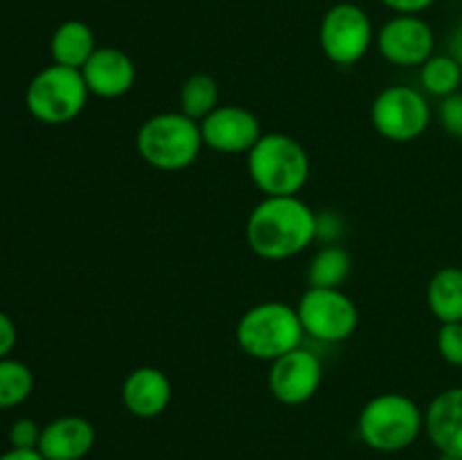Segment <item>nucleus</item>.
<instances>
[{"instance_id": "25", "label": "nucleus", "mask_w": 462, "mask_h": 460, "mask_svg": "<svg viewBox=\"0 0 462 460\" xmlns=\"http://www.w3.org/2000/svg\"><path fill=\"white\" fill-rule=\"evenodd\" d=\"M440 124L454 138L462 140V93L449 95L440 102Z\"/></svg>"}, {"instance_id": "19", "label": "nucleus", "mask_w": 462, "mask_h": 460, "mask_svg": "<svg viewBox=\"0 0 462 460\" xmlns=\"http://www.w3.org/2000/svg\"><path fill=\"white\" fill-rule=\"evenodd\" d=\"M352 271V257L338 244H328L320 248L310 262L307 280L310 287H325V289H341L347 275Z\"/></svg>"}, {"instance_id": "21", "label": "nucleus", "mask_w": 462, "mask_h": 460, "mask_svg": "<svg viewBox=\"0 0 462 460\" xmlns=\"http://www.w3.org/2000/svg\"><path fill=\"white\" fill-rule=\"evenodd\" d=\"M180 113H185L192 120L201 122L219 106V84L212 75L197 72L188 77L180 86Z\"/></svg>"}, {"instance_id": "31", "label": "nucleus", "mask_w": 462, "mask_h": 460, "mask_svg": "<svg viewBox=\"0 0 462 460\" xmlns=\"http://www.w3.org/2000/svg\"><path fill=\"white\" fill-rule=\"evenodd\" d=\"M436 460H460V458H456V455H451V454H440Z\"/></svg>"}, {"instance_id": "7", "label": "nucleus", "mask_w": 462, "mask_h": 460, "mask_svg": "<svg viewBox=\"0 0 462 460\" xmlns=\"http://www.w3.org/2000/svg\"><path fill=\"white\" fill-rule=\"evenodd\" d=\"M305 336L320 343H343L359 327V307L341 289L310 287L296 305Z\"/></svg>"}, {"instance_id": "23", "label": "nucleus", "mask_w": 462, "mask_h": 460, "mask_svg": "<svg viewBox=\"0 0 462 460\" xmlns=\"http://www.w3.org/2000/svg\"><path fill=\"white\" fill-rule=\"evenodd\" d=\"M438 352L442 361L462 368V320L458 323H442L438 329Z\"/></svg>"}, {"instance_id": "29", "label": "nucleus", "mask_w": 462, "mask_h": 460, "mask_svg": "<svg viewBox=\"0 0 462 460\" xmlns=\"http://www.w3.org/2000/svg\"><path fill=\"white\" fill-rule=\"evenodd\" d=\"M0 460H45L39 449H7L0 454Z\"/></svg>"}, {"instance_id": "28", "label": "nucleus", "mask_w": 462, "mask_h": 460, "mask_svg": "<svg viewBox=\"0 0 462 460\" xmlns=\"http://www.w3.org/2000/svg\"><path fill=\"white\" fill-rule=\"evenodd\" d=\"M316 219H319V235H316V239L323 237L328 239V242H332V239H337L338 230H341V219H338L337 215H332V212H323V216L316 215Z\"/></svg>"}, {"instance_id": "24", "label": "nucleus", "mask_w": 462, "mask_h": 460, "mask_svg": "<svg viewBox=\"0 0 462 460\" xmlns=\"http://www.w3.org/2000/svg\"><path fill=\"white\" fill-rule=\"evenodd\" d=\"M41 431L43 427L34 422L30 418H21L9 427V445L14 449H39Z\"/></svg>"}, {"instance_id": "1", "label": "nucleus", "mask_w": 462, "mask_h": 460, "mask_svg": "<svg viewBox=\"0 0 462 460\" xmlns=\"http://www.w3.org/2000/svg\"><path fill=\"white\" fill-rule=\"evenodd\" d=\"M319 235L316 212L300 197H264L246 221V242L257 257L282 262L300 255Z\"/></svg>"}, {"instance_id": "14", "label": "nucleus", "mask_w": 462, "mask_h": 460, "mask_svg": "<svg viewBox=\"0 0 462 460\" xmlns=\"http://www.w3.org/2000/svg\"><path fill=\"white\" fill-rule=\"evenodd\" d=\"M122 404L134 418L153 419L167 410L171 401V382L161 368L140 365L122 382Z\"/></svg>"}, {"instance_id": "9", "label": "nucleus", "mask_w": 462, "mask_h": 460, "mask_svg": "<svg viewBox=\"0 0 462 460\" xmlns=\"http://www.w3.org/2000/svg\"><path fill=\"white\" fill-rule=\"evenodd\" d=\"M320 50L337 66H355L374 41L373 21L355 3H337L325 12L319 30Z\"/></svg>"}, {"instance_id": "15", "label": "nucleus", "mask_w": 462, "mask_h": 460, "mask_svg": "<svg viewBox=\"0 0 462 460\" xmlns=\"http://www.w3.org/2000/svg\"><path fill=\"white\" fill-rule=\"evenodd\" d=\"M97 433L81 415H61L43 427L39 451L45 460H84L93 451Z\"/></svg>"}, {"instance_id": "3", "label": "nucleus", "mask_w": 462, "mask_h": 460, "mask_svg": "<svg viewBox=\"0 0 462 460\" xmlns=\"http://www.w3.org/2000/svg\"><path fill=\"white\" fill-rule=\"evenodd\" d=\"M251 180L264 197H298L310 180V156L287 133H264L246 153Z\"/></svg>"}, {"instance_id": "4", "label": "nucleus", "mask_w": 462, "mask_h": 460, "mask_svg": "<svg viewBox=\"0 0 462 460\" xmlns=\"http://www.w3.org/2000/svg\"><path fill=\"white\" fill-rule=\"evenodd\" d=\"M235 338L244 354L257 361H275L302 345L305 329L296 307L282 300L257 302L239 318Z\"/></svg>"}, {"instance_id": "2", "label": "nucleus", "mask_w": 462, "mask_h": 460, "mask_svg": "<svg viewBox=\"0 0 462 460\" xmlns=\"http://www.w3.org/2000/svg\"><path fill=\"white\" fill-rule=\"evenodd\" d=\"M356 431L373 451L397 454L422 436L424 410L404 392H382L361 409Z\"/></svg>"}, {"instance_id": "11", "label": "nucleus", "mask_w": 462, "mask_h": 460, "mask_svg": "<svg viewBox=\"0 0 462 460\" xmlns=\"http://www.w3.org/2000/svg\"><path fill=\"white\" fill-rule=\"evenodd\" d=\"M323 383V363L307 347H296L271 361L269 391L280 404L300 406L319 392Z\"/></svg>"}, {"instance_id": "8", "label": "nucleus", "mask_w": 462, "mask_h": 460, "mask_svg": "<svg viewBox=\"0 0 462 460\" xmlns=\"http://www.w3.org/2000/svg\"><path fill=\"white\" fill-rule=\"evenodd\" d=\"M370 120L382 138L393 143L418 140L431 122V106L413 86H388L374 97Z\"/></svg>"}, {"instance_id": "30", "label": "nucleus", "mask_w": 462, "mask_h": 460, "mask_svg": "<svg viewBox=\"0 0 462 460\" xmlns=\"http://www.w3.org/2000/svg\"><path fill=\"white\" fill-rule=\"evenodd\" d=\"M449 48H451V52H449L451 57H454L456 61L462 66V23L456 27L454 36H451V41H449Z\"/></svg>"}, {"instance_id": "27", "label": "nucleus", "mask_w": 462, "mask_h": 460, "mask_svg": "<svg viewBox=\"0 0 462 460\" xmlns=\"http://www.w3.org/2000/svg\"><path fill=\"white\" fill-rule=\"evenodd\" d=\"M382 3L395 14H415V16H420V14L427 12L436 0H382Z\"/></svg>"}, {"instance_id": "17", "label": "nucleus", "mask_w": 462, "mask_h": 460, "mask_svg": "<svg viewBox=\"0 0 462 460\" xmlns=\"http://www.w3.org/2000/svg\"><path fill=\"white\" fill-rule=\"evenodd\" d=\"M95 50H97L95 32L90 30L88 23L77 21V18L63 21L52 32V39H50L52 61L59 63V66L77 68V70L84 68V63L93 57Z\"/></svg>"}, {"instance_id": "18", "label": "nucleus", "mask_w": 462, "mask_h": 460, "mask_svg": "<svg viewBox=\"0 0 462 460\" xmlns=\"http://www.w3.org/2000/svg\"><path fill=\"white\" fill-rule=\"evenodd\" d=\"M427 305L440 323L462 320V269L442 266L433 273L427 287Z\"/></svg>"}, {"instance_id": "26", "label": "nucleus", "mask_w": 462, "mask_h": 460, "mask_svg": "<svg viewBox=\"0 0 462 460\" xmlns=\"http://www.w3.org/2000/svg\"><path fill=\"white\" fill-rule=\"evenodd\" d=\"M16 341H18L16 323H14V320L0 309V359L12 354L14 347H16Z\"/></svg>"}, {"instance_id": "22", "label": "nucleus", "mask_w": 462, "mask_h": 460, "mask_svg": "<svg viewBox=\"0 0 462 460\" xmlns=\"http://www.w3.org/2000/svg\"><path fill=\"white\" fill-rule=\"evenodd\" d=\"M34 391V373L23 361L0 359V410L16 409Z\"/></svg>"}, {"instance_id": "12", "label": "nucleus", "mask_w": 462, "mask_h": 460, "mask_svg": "<svg viewBox=\"0 0 462 460\" xmlns=\"http://www.w3.org/2000/svg\"><path fill=\"white\" fill-rule=\"evenodd\" d=\"M203 147L219 153H248L262 138V124L257 115L237 104L217 106L210 115L199 122Z\"/></svg>"}, {"instance_id": "16", "label": "nucleus", "mask_w": 462, "mask_h": 460, "mask_svg": "<svg viewBox=\"0 0 462 460\" xmlns=\"http://www.w3.org/2000/svg\"><path fill=\"white\" fill-rule=\"evenodd\" d=\"M424 433L438 454L462 460V386L438 392L424 410Z\"/></svg>"}, {"instance_id": "10", "label": "nucleus", "mask_w": 462, "mask_h": 460, "mask_svg": "<svg viewBox=\"0 0 462 460\" xmlns=\"http://www.w3.org/2000/svg\"><path fill=\"white\" fill-rule=\"evenodd\" d=\"M379 54L400 68H420L433 57L436 34L422 16L395 14L377 32Z\"/></svg>"}, {"instance_id": "6", "label": "nucleus", "mask_w": 462, "mask_h": 460, "mask_svg": "<svg viewBox=\"0 0 462 460\" xmlns=\"http://www.w3.org/2000/svg\"><path fill=\"white\" fill-rule=\"evenodd\" d=\"M88 95L81 70L52 63L32 77L25 88V106L34 120L59 126L81 115Z\"/></svg>"}, {"instance_id": "13", "label": "nucleus", "mask_w": 462, "mask_h": 460, "mask_svg": "<svg viewBox=\"0 0 462 460\" xmlns=\"http://www.w3.org/2000/svg\"><path fill=\"white\" fill-rule=\"evenodd\" d=\"M90 95L102 99H117L129 93L135 84V63L125 50L102 45L81 68Z\"/></svg>"}, {"instance_id": "5", "label": "nucleus", "mask_w": 462, "mask_h": 460, "mask_svg": "<svg viewBox=\"0 0 462 460\" xmlns=\"http://www.w3.org/2000/svg\"><path fill=\"white\" fill-rule=\"evenodd\" d=\"M201 147V126L180 111L156 113L135 133L140 158L161 171H179L194 165Z\"/></svg>"}, {"instance_id": "20", "label": "nucleus", "mask_w": 462, "mask_h": 460, "mask_svg": "<svg viewBox=\"0 0 462 460\" xmlns=\"http://www.w3.org/2000/svg\"><path fill=\"white\" fill-rule=\"evenodd\" d=\"M420 84L424 93L433 97H449L458 93L462 84V66L451 54H433L427 63L420 66Z\"/></svg>"}]
</instances>
